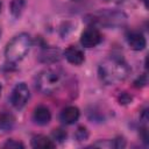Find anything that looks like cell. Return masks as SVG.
<instances>
[{
  "label": "cell",
  "instance_id": "obj_1",
  "mask_svg": "<svg viewBox=\"0 0 149 149\" xmlns=\"http://www.w3.org/2000/svg\"><path fill=\"white\" fill-rule=\"evenodd\" d=\"M130 72L128 64L118 57H111L100 63L98 73L102 83L106 85H114L123 81Z\"/></svg>",
  "mask_w": 149,
  "mask_h": 149
},
{
  "label": "cell",
  "instance_id": "obj_2",
  "mask_svg": "<svg viewBox=\"0 0 149 149\" xmlns=\"http://www.w3.org/2000/svg\"><path fill=\"white\" fill-rule=\"evenodd\" d=\"M30 48H31V37L28 34L21 33L14 36L7 43L5 49V56L7 62L14 64L22 61L26 57V55L29 52Z\"/></svg>",
  "mask_w": 149,
  "mask_h": 149
},
{
  "label": "cell",
  "instance_id": "obj_3",
  "mask_svg": "<svg viewBox=\"0 0 149 149\" xmlns=\"http://www.w3.org/2000/svg\"><path fill=\"white\" fill-rule=\"evenodd\" d=\"M64 73L59 70L47 69L43 70L36 79V87L43 94L56 93L64 85Z\"/></svg>",
  "mask_w": 149,
  "mask_h": 149
},
{
  "label": "cell",
  "instance_id": "obj_4",
  "mask_svg": "<svg viewBox=\"0 0 149 149\" xmlns=\"http://www.w3.org/2000/svg\"><path fill=\"white\" fill-rule=\"evenodd\" d=\"M30 97L29 88L24 83H19L12 91L10 94V102L16 109H21L28 102Z\"/></svg>",
  "mask_w": 149,
  "mask_h": 149
},
{
  "label": "cell",
  "instance_id": "obj_5",
  "mask_svg": "<svg viewBox=\"0 0 149 149\" xmlns=\"http://www.w3.org/2000/svg\"><path fill=\"white\" fill-rule=\"evenodd\" d=\"M102 40V35L98 28L90 26L80 35V43L85 48H93L98 45Z\"/></svg>",
  "mask_w": 149,
  "mask_h": 149
},
{
  "label": "cell",
  "instance_id": "obj_6",
  "mask_svg": "<svg viewBox=\"0 0 149 149\" xmlns=\"http://www.w3.org/2000/svg\"><path fill=\"white\" fill-rule=\"evenodd\" d=\"M127 42L128 45L130 47V49L135 50V51H141L146 48L147 41L146 37L142 33L137 31V30H133L130 33H128L127 35Z\"/></svg>",
  "mask_w": 149,
  "mask_h": 149
},
{
  "label": "cell",
  "instance_id": "obj_7",
  "mask_svg": "<svg viewBox=\"0 0 149 149\" xmlns=\"http://www.w3.org/2000/svg\"><path fill=\"white\" fill-rule=\"evenodd\" d=\"M64 57L69 63L73 65H80L85 61V55L83 50L74 45H70L64 50Z\"/></svg>",
  "mask_w": 149,
  "mask_h": 149
},
{
  "label": "cell",
  "instance_id": "obj_8",
  "mask_svg": "<svg viewBox=\"0 0 149 149\" xmlns=\"http://www.w3.org/2000/svg\"><path fill=\"white\" fill-rule=\"evenodd\" d=\"M33 119H34V121H35L37 125H40V126L48 125V123L50 122V120H51L50 109H49L47 106H43V105L37 106V107L34 109Z\"/></svg>",
  "mask_w": 149,
  "mask_h": 149
},
{
  "label": "cell",
  "instance_id": "obj_9",
  "mask_svg": "<svg viewBox=\"0 0 149 149\" xmlns=\"http://www.w3.org/2000/svg\"><path fill=\"white\" fill-rule=\"evenodd\" d=\"M79 109L76 106H68L61 112V121H63L65 125H72L79 119Z\"/></svg>",
  "mask_w": 149,
  "mask_h": 149
},
{
  "label": "cell",
  "instance_id": "obj_10",
  "mask_svg": "<svg viewBox=\"0 0 149 149\" xmlns=\"http://www.w3.org/2000/svg\"><path fill=\"white\" fill-rule=\"evenodd\" d=\"M31 147L33 148H41V149H48V148H55L56 143L47 137L45 135H35L31 139Z\"/></svg>",
  "mask_w": 149,
  "mask_h": 149
},
{
  "label": "cell",
  "instance_id": "obj_11",
  "mask_svg": "<svg viewBox=\"0 0 149 149\" xmlns=\"http://www.w3.org/2000/svg\"><path fill=\"white\" fill-rule=\"evenodd\" d=\"M15 118L10 113H2L0 115V128L2 130H9L13 128Z\"/></svg>",
  "mask_w": 149,
  "mask_h": 149
},
{
  "label": "cell",
  "instance_id": "obj_12",
  "mask_svg": "<svg viewBox=\"0 0 149 149\" xmlns=\"http://www.w3.org/2000/svg\"><path fill=\"white\" fill-rule=\"evenodd\" d=\"M26 6V0H12L10 2V13L14 17H19Z\"/></svg>",
  "mask_w": 149,
  "mask_h": 149
},
{
  "label": "cell",
  "instance_id": "obj_13",
  "mask_svg": "<svg viewBox=\"0 0 149 149\" xmlns=\"http://www.w3.org/2000/svg\"><path fill=\"white\" fill-rule=\"evenodd\" d=\"M52 136H54L55 140H57V141H59V142H63V141L65 140V137H66V133H65L63 129L57 128V129H54Z\"/></svg>",
  "mask_w": 149,
  "mask_h": 149
},
{
  "label": "cell",
  "instance_id": "obj_14",
  "mask_svg": "<svg viewBox=\"0 0 149 149\" xmlns=\"http://www.w3.org/2000/svg\"><path fill=\"white\" fill-rule=\"evenodd\" d=\"M5 148H24V144L17 140H14V139H10L8 140L5 144H3Z\"/></svg>",
  "mask_w": 149,
  "mask_h": 149
},
{
  "label": "cell",
  "instance_id": "obj_15",
  "mask_svg": "<svg viewBox=\"0 0 149 149\" xmlns=\"http://www.w3.org/2000/svg\"><path fill=\"white\" fill-rule=\"evenodd\" d=\"M88 136V133L86 130L85 127H79L77 133H76V137L78 139V141H83V140H86Z\"/></svg>",
  "mask_w": 149,
  "mask_h": 149
},
{
  "label": "cell",
  "instance_id": "obj_16",
  "mask_svg": "<svg viewBox=\"0 0 149 149\" xmlns=\"http://www.w3.org/2000/svg\"><path fill=\"white\" fill-rule=\"evenodd\" d=\"M119 101H120V104H122V105L129 104V102L132 101V97H130L128 93L122 92V93L120 94V97H119Z\"/></svg>",
  "mask_w": 149,
  "mask_h": 149
},
{
  "label": "cell",
  "instance_id": "obj_17",
  "mask_svg": "<svg viewBox=\"0 0 149 149\" xmlns=\"http://www.w3.org/2000/svg\"><path fill=\"white\" fill-rule=\"evenodd\" d=\"M147 84V76L146 74H142L141 77H139L135 81H134V85L136 86V87H142V86H144Z\"/></svg>",
  "mask_w": 149,
  "mask_h": 149
},
{
  "label": "cell",
  "instance_id": "obj_18",
  "mask_svg": "<svg viewBox=\"0 0 149 149\" xmlns=\"http://www.w3.org/2000/svg\"><path fill=\"white\" fill-rule=\"evenodd\" d=\"M141 1H142V2H143V3H144V6H146V7H147V2H148V0H141Z\"/></svg>",
  "mask_w": 149,
  "mask_h": 149
},
{
  "label": "cell",
  "instance_id": "obj_19",
  "mask_svg": "<svg viewBox=\"0 0 149 149\" xmlns=\"http://www.w3.org/2000/svg\"><path fill=\"white\" fill-rule=\"evenodd\" d=\"M1 7H2V5H1V2H0V12H1Z\"/></svg>",
  "mask_w": 149,
  "mask_h": 149
},
{
  "label": "cell",
  "instance_id": "obj_20",
  "mask_svg": "<svg viewBox=\"0 0 149 149\" xmlns=\"http://www.w3.org/2000/svg\"><path fill=\"white\" fill-rule=\"evenodd\" d=\"M1 90H2V87H1V85H0V94H1Z\"/></svg>",
  "mask_w": 149,
  "mask_h": 149
},
{
  "label": "cell",
  "instance_id": "obj_21",
  "mask_svg": "<svg viewBox=\"0 0 149 149\" xmlns=\"http://www.w3.org/2000/svg\"><path fill=\"white\" fill-rule=\"evenodd\" d=\"M0 35H1V29H0Z\"/></svg>",
  "mask_w": 149,
  "mask_h": 149
},
{
  "label": "cell",
  "instance_id": "obj_22",
  "mask_svg": "<svg viewBox=\"0 0 149 149\" xmlns=\"http://www.w3.org/2000/svg\"><path fill=\"white\" fill-rule=\"evenodd\" d=\"M72 1H77V0H72Z\"/></svg>",
  "mask_w": 149,
  "mask_h": 149
}]
</instances>
